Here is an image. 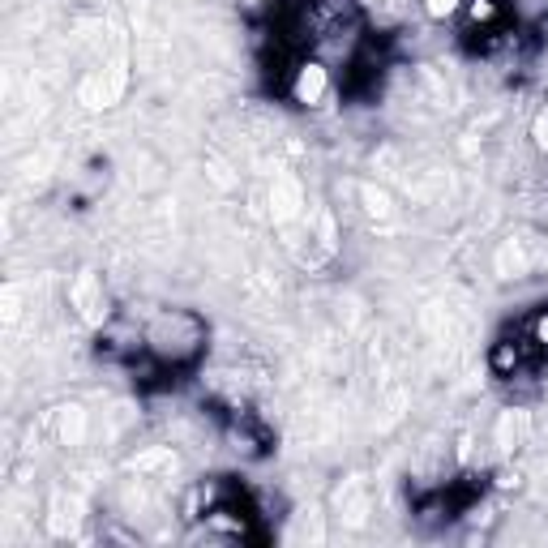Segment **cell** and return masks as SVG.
I'll return each mask as SVG.
<instances>
[{
  "mask_svg": "<svg viewBox=\"0 0 548 548\" xmlns=\"http://www.w3.org/2000/svg\"><path fill=\"white\" fill-rule=\"evenodd\" d=\"M202 343H206V322L189 309H163L146 326V352H155L159 360H189L202 352Z\"/></svg>",
  "mask_w": 548,
  "mask_h": 548,
  "instance_id": "cell-1",
  "label": "cell"
},
{
  "mask_svg": "<svg viewBox=\"0 0 548 548\" xmlns=\"http://www.w3.org/2000/svg\"><path fill=\"white\" fill-rule=\"evenodd\" d=\"M69 309L82 317L86 326H108V296H103V279L95 270H82L69 283Z\"/></svg>",
  "mask_w": 548,
  "mask_h": 548,
  "instance_id": "cell-2",
  "label": "cell"
},
{
  "mask_svg": "<svg viewBox=\"0 0 548 548\" xmlns=\"http://www.w3.org/2000/svg\"><path fill=\"white\" fill-rule=\"evenodd\" d=\"M120 90H125V69L112 65V69H95L90 78H82L78 86V99L86 108H112L120 99Z\"/></svg>",
  "mask_w": 548,
  "mask_h": 548,
  "instance_id": "cell-3",
  "label": "cell"
},
{
  "mask_svg": "<svg viewBox=\"0 0 548 548\" xmlns=\"http://www.w3.org/2000/svg\"><path fill=\"white\" fill-rule=\"evenodd\" d=\"M330 95V69L322 65V60H304V65L296 69L292 78V99L300 103V108H317Z\"/></svg>",
  "mask_w": 548,
  "mask_h": 548,
  "instance_id": "cell-4",
  "label": "cell"
},
{
  "mask_svg": "<svg viewBox=\"0 0 548 548\" xmlns=\"http://www.w3.org/2000/svg\"><path fill=\"white\" fill-rule=\"evenodd\" d=\"M304 215V189H300V180L296 176H274V185H270V219L287 227V223H296Z\"/></svg>",
  "mask_w": 548,
  "mask_h": 548,
  "instance_id": "cell-5",
  "label": "cell"
},
{
  "mask_svg": "<svg viewBox=\"0 0 548 548\" xmlns=\"http://www.w3.org/2000/svg\"><path fill=\"white\" fill-rule=\"evenodd\" d=\"M86 433H90V416H86L82 403L56 407V437H60V446L78 450V446H86Z\"/></svg>",
  "mask_w": 548,
  "mask_h": 548,
  "instance_id": "cell-6",
  "label": "cell"
},
{
  "mask_svg": "<svg viewBox=\"0 0 548 548\" xmlns=\"http://www.w3.org/2000/svg\"><path fill=\"white\" fill-rule=\"evenodd\" d=\"M519 437H523V416H519V411H501V420H497V450L501 454H514V450H519Z\"/></svg>",
  "mask_w": 548,
  "mask_h": 548,
  "instance_id": "cell-7",
  "label": "cell"
},
{
  "mask_svg": "<svg viewBox=\"0 0 548 548\" xmlns=\"http://www.w3.org/2000/svg\"><path fill=\"white\" fill-rule=\"evenodd\" d=\"M133 471H176V454L172 450H146L133 459Z\"/></svg>",
  "mask_w": 548,
  "mask_h": 548,
  "instance_id": "cell-8",
  "label": "cell"
},
{
  "mask_svg": "<svg viewBox=\"0 0 548 548\" xmlns=\"http://www.w3.org/2000/svg\"><path fill=\"white\" fill-rule=\"evenodd\" d=\"M523 339L531 343V352H548V309L531 313V322H527V330H523Z\"/></svg>",
  "mask_w": 548,
  "mask_h": 548,
  "instance_id": "cell-9",
  "label": "cell"
},
{
  "mask_svg": "<svg viewBox=\"0 0 548 548\" xmlns=\"http://www.w3.org/2000/svg\"><path fill=\"white\" fill-rule=\"evenodd\" d=\"M364 202H369V215H373V219H390V210H394V206H390V193H382V189L369 185V189H364Z\"/></svg>",
  "mask_w": 548,
  "mask_h": 548,
  "instance_id": "cell-10",
  "label": "cell"
},
{
  "mask_svg": "<svg viewBox=\"0 0 548 548\" xmlns=\"http://www.w3.org/2000/svg\"><path fill=\"white\" fill-rule=\"evenodd\" d=\"M467 18L471 22H493L497 18V0H467Z\"/></svg>",
  "mask_w": 548,
  "mask_h": 548,
  "instance_id": "cell-11",
  "label": "cell"
},
{
  "mask_svg": "<svg viewBox=\"0 0 548 548\" xmlns=\"http://www.w3.org/2000/svg\"><path fill=\"white\" fill-rule=\"evenodd\" d=\"M459 5H463V0H424V13L441 22V18H450V13L459 9Z\"/></svg>",
  "mask_w": 548,
  "mask_h": 548,
  "instance_id": "cell-12",
  "label": "cell"
},
{
  "mask_svg": "<svg viewBox=\"0 0 548 548\" xmlns=\"http://www.w3.org/2000/svg\"><path fill=\"white\" fill-rule=\"evenodd\" d=\"M536 142H540V146H548V112L536 120Z\"/></svg>",
  "mask_w": 548,
  "mask_h": 548,
  "instance_id": "cell-13",
  "label": "cell"
},
{
  "mask_svg": "<svg viewBox=\"0 0 548 548\" xmlns=\"http://www.w3.org/2000/svg\"><path fill=\"white\" fill-rule=\"evenodd\" d=\"M125 5H129L133 13H142V9H146V0H125Z\"/></svg>",
  "mask_w": 548,
  "mask_h": 548,
  "instance_id": "cell-14",
  "label": "cell"
}]
</instances>
